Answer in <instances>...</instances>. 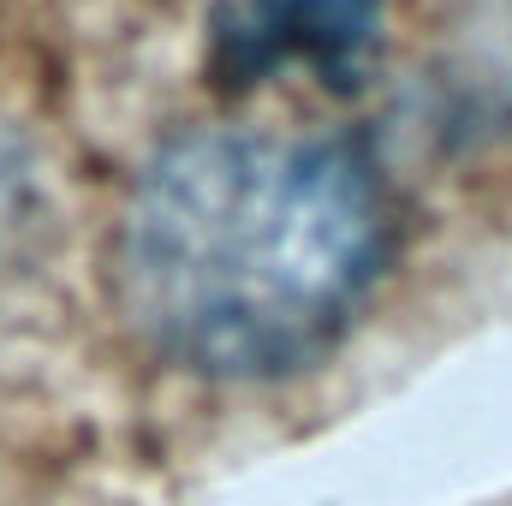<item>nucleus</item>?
<instances>
[{
  "instance_id": "f03ea898",
  "label": "nucleus",
  "mask_w": 512,
  "mask_h": 506,
  "mask_svg": "<svg viewBox=\"0 0 512 506\" xmlns=\"http://www.w3.org/2000/svg\"><path fill=\"white\" fill-rule=\"evenodd\" d=\"M382 0H227L209 24V66L227 90L292 72L346 84L376 48Z\"/></svg>"
},
{
  "instance_id": "f257e3e1",
  "label": "nucleus",
  "mask_w": 512,
  "mask_h": 506,
  "mask_svg": "<svg viewBox=\"0 0 512 506\" xmlns=\"http://www.w3.org/2000/svg\"><path fill=\"white\" fill-rule=\"evenodd\" d=\"M393 209L376 161L322 131H191L131 185L120 310L191 376L268 381L310 364L370 298Z\"/></svg>"
},
{
  "instance_id": "7ed1b4c3",
  "label": "nucleus",
  "mask_w": 512,
  "mask_h": 506,
  "mask_svg": "<svg viewBox=\"0 0 512 506\" xmlns=\"http://www.w3.org/2000/svg\"><path fill=\"white\" fill-rule=\"evenodd\" d=\"M48 251V191L30 149L0 131V298L36 274Z\"/></svg>"
}]
</instances>
